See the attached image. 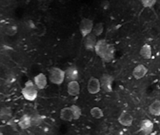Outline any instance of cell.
Here are the masks:
<instances>
[{"instance_id":"obj_12","label":"cell","mask_w":160,"mask_h":135,"mask_svg":"<svg viewBox=\"0 0 160 135\" xmlns=\"http://www.w3.org/2000/svg\"><path fill=\"white\" fill-rule=\"evenodd\" d=\"M148 72V68L143 64H138L137 66L132 71L134 78L138 80L144 78Z\"/></svg>"},{"instance_id":"obj_2","label":"cell","mask_w":160,"mask_h":135,"mask_svg":"<svg viewBox=\"0 0 160 135\" xmlns=\"http://www.w3.org/2000/svg\"><path fill=\"white\" fill-rule=\"evenodd\" d=\"M49 79L53 84L60 85L65 80L64 70L58 67H52L49 71Z\"/></svg>"},{"instance_id":"obj_15","label":"cell","mask_w":160,"mask_h":135,"mask_svg":"<svg viewBox=\"0 0 160 135\" xmlns=\"http://www.w3.org/2000/svg\"><path fill=\"white\" fill-rule=\"evenodd\" d=\"M85 47L87 50H92L94 49L96 44V37L92 33L88 35L85 38Z\"/></svg>"},{"instance_id":"obj_11","label":"cell","mask_w":160,"mask_h":135,"mask_svg":"<svg viewBox=\"0 0 160 135\" xmlns=\"http://www.w3.org/2000/svg\"><path fill=\"white\" fill-rule=\"evenodd\" d=\"M80 86L77 81L70 82L67 85V92L72 96H76L79 95Z\"/></svg>"},{"instance_id":"obj_27","label":"cell","mask_w":160,"mask_h":135,"mask_svg":"<svg viewBox=\"0 0 160 135\" xmlns=\"http://www.w3.org/2000/svg\"><path fill=\"white\" fill-rule=\"evenodd\" d=\"M0 135H4V134L2 132H0Z\"/></svg>"},{"instance_id":"obj_17","label":"cell","mask_w":160,"mask_h":135,"mask_svg":"<svg viewBox=\"0 0 160 135\" xmlns=\"http://www.w3.org/2000/svg\"><path fill=\"white\" fill-rule=\"evenodd\" d=\"M148 111L152 115L159 116L160 115V101L156 100L149 105Z\"/></svg>"},{"instance_id":"obj_20","label":"cell","mask_w":160,"mask_h":135,"mask_svg":"<svg viewBox=\"0 0 160 135\" xmlns=\"http://www.w3.org/2000/svg\"><path fill=\"white\" fill-rule=\"evenodd\" d=\"M30 115L32 126H39L42 123L44 118L42 115L38 113H34Z\"/></svg>"},{"instance_id":"obj_25","label":"cell","mask_w":160,"mask_h":135,"mask_svg":"<svg viewBox=\"0 0 160 135\" xmlns=\"http://www.w3.org/2000/svg\"><path fill=\"white\" fill-rule=\"evenodd\" d=\"M141 2L144 7L150 8L155 5L156 1L155 0H143Z\"/></svg>"},{"instance_id":"obj_7","label":"cell","mask_w":160,"mask_h":135,"mask_svg":"<svg viewBox=\"0 0 160 135\" xmlns=\"http://www.w3.org/2000/svg\"><path fill=\"white\" fill-rule=\"evenodd\" d=\"M134 119L131 113L126 111L121 112L118 118V122L121 125L130 127L132 124Z\"/></svg>"},{"instance_id":"obj_9","label":"cell","mask_w":160,"mask_h":135,"mask_svg":"<svg viewBox=\"0 0 160 135\" xmlns=\"http://www.w3.org/2000/svg\"><path fill=\"white\" fill-rule=\"evenodd\" d=\"M154 124L149 119H144L140 123V130L144 135H149L152 132Z\"/></svg>"},{"instance_id":"obj_21","label":"cell","mask_w":160,"mask_h":135,"mask_svg":"<svg viewBox=\"0 0 160 135\" xmlns=\"http://www.w3.org/2000/svg\"><path fill=\"white\" fill-rule=\"evenodd\" d=\"M90 114L93 118L96 119H100L104 116L102 110L98 107L92 108L90 110Z\"/></svg>"},{"instance_id":"obj_8","label":"cell","mask_w":160,"mask_h":135,"mask_svg":"<svg viewBox=\"0 0 160 135\" xmlns=\"http://www.w3.org/2000/svg\"><path fill=\"white\" fill-rule=\"evenodd\" d=\"M33 82L38 90H42L47 85V77L44 73H40L34 77Z\"/></svg>"},{"instance_id":"obj_14","label":"cell","mask_w":160,"mask_h":135,"mask_svg":"<svg viewBox=\"0 0 160 135\" xmlns=\"http://www.w3.org/2000/svg\"><path fill=\"white\" fill-rule=\"evenodd\" d=\"M18 125L22 129H27L31 127L32 122L30 114H24L18 121Z\"/></svg>"},{"instance_id":"obj_3","label":"cell","mask_w":160,"mask_h":135,"mask_svg":"<svg viewBox=\"0 0 160 135\" xmlns=\"http://www.w3.org/2000/svg\"><path fill=\"white\" fill-rule=\"evenodd\" d=\"M93 27V22L92 20L85 18L81 21L79 24V30L82 37L85 38L91 33Z\"/></svg>"},{"instance_id":"obj_16","label":"cell","mask_w":160,"mask_h":135,"mask_svg":"<svg viewBox=\"0 0 160 135\" xmlns=\"http://www.w3.org/2000/svg\"><path fill=\"white\" fill-rule=\"evenodd\" d=\"M13 115V111L10 107H3L0 109V120L6 122L10 120Z\"/></svg>"},{"instance_id":"obj_22","label":"cell","mask_w":160,"mask_h":135,"mask_svg":"<svg viewBox=\"0 0 160 135\" xmlns=\"http://www.w3.org/2000/svg\"><path fill=\"white\" fill-rule=\"evenodd\" d=\"M72 112L73 120H77L80 118L82 115V111L80 108L76 105L70 106Z\"/></svg>"},{"instance_id":"obj_5","label":"cell","mask_w":160,"mask_h":135,"mask_svg":"<svg viewBox=\"0 0 160 135\" xmlns=\"http://www.w3.org/2000/svg\"><path fill=\"white\" fill-rule=\"evenodd\" d=\"M87 89L89 93L91 94L98 93L101 89L100 80L94 77H91L88 81Z\"/></svg>"},{"instance_id":"obj_26","label":"cell","mask_w":160,"mask_h":135,"mask_svg":"<svg viewBox=\"0 0 160 135\" xmlns=\"http://www.w3.org/2000/svg\"><path fill=\"white\" fill-rule=\"evenodd\" d=\"M35 29H36L38 35H42L43 34H44L45 32V27L42 24H41V23L37 24L35 27Z\"/></svg>"},{"instance_id":"obj_1","label":"cell","mask_w":160,"mask_h":135,"mask_svg":"<svg viewBox=\"0 0 160 135\" xmlns=\"http://www.w3.org/2000/svg\"><path fill=\"white\" fill-rule=\"evenodd\" d=\"M21 93L25 99L28 101H33L37 98L38 89L35 86L33 81L28 80L25 82Z\"/></svg>"},{"instance_id":"obj_18","label":"cell","mask_w":160,"mask_h":135,"mask_svg":"<svg viewBox=\"0 0 160 135\" xmlns=\"http://www.w3.org/2000/svg\"><path fill=\"white\" fill-rule=\"evenodd\" d=\"M140 54L144 59H150L152 55V51L150 45L148 44L143 45L140 49Z\"/></svg>"},{"instance_id":"obj_4","label":"cell","mask_w":160,"mask_h":135,"mask_svg":"<svg viewBox=\"0 0 160 135\" xmlns=\"http://www.w3.org/2000/svg\"><path fill=\"white\" fill-rule=\"evenodd\" d=\"M113 81L114 78L112 76L108 74H103L100 80L101 89L107 92H112Z\"/></svg>"},{"instance_id":"obj_6","label":"cell","mask_w":160,"mask_h":135,"mask_svg":"<svg viewBox=\"0 0 160 135\" xmlns=\"http://www.w3.org/2000/svg\"><path fill=\"white\" fill-rule=\"evenodd\" d=\"M109 45L106 40L103 39H100L96 42L94 50L96 54L102 59L107 50Z\"/></svg>"},{"instance_id":"obj_13","label":"cell","mask_w":160,"mask_h":135,"mask_svg":"<svg viewBox=\"0 0 160 135\" xmlns=\"http://www.w3.org/2000/svg\"><path fill=\"white\" fill-rule=\"evenodd\" d=\"M60 117L62 121L71 122L73 120L72 112L71 107H67L62 109L60 113Z\"/></svg>"},{"instance_id":"obj_23","label":"cell","mask_w":160,"mask_h":135,"mask_svg":"<svg viewBox=\"0 0 160 135\" xmlns=\"http://www.w3.org/2000/svg\"><path fill=\"white\" fill-rule=\"evenodd\" d=\"M104 26L102 22H98L93 26L92 29V33L95 36H99L101 35L103 32Z\"/></svg>"},{"instance_id":"obj_10","label":"cell","mask_w":160,"mask_h":135,"mask_svg":"<svg viewBox=\"0 0 160 135\" xmlns=\"http://www.w3.org/2000/svg\"><path fill=\"white\" fill-rule=\"evenodd\" d=\"M64 72L65 79H66L68 82L73 81H77L79 73L77 68L74 66L69 67L64 71Z\"/></svg>"},{"instance_id":"obj_24","label":"cell","mask_w":160,"mask_h":135,"mask_svg":"<svg viewBox=\"0 0 160 135\" xmlns=\"http://www.w3.org/2000/svg\"><path fill=\"white\" fill-rule=\"evenodd\" d=\"M17 32V26L14 24H9L5 28V33L10 36H12L16 34Z\"/></svg>"},{"instance_id":"obj_19","label":"cell","mask_w":160,"mask_h":135,"mask_svg":"<svg viewBox=\"0 0 160 135\" xmlns=\"http://www.w3.org/2000/svg\"><path fill=\"white\" fill-rule=\"evenodd\" d=\"M114 55H115V49L112 45L109 44L108 48L106 52L105 53L102 59L105 62H111L113 60L114 57Z\"/></svg>"}]
</instances>
